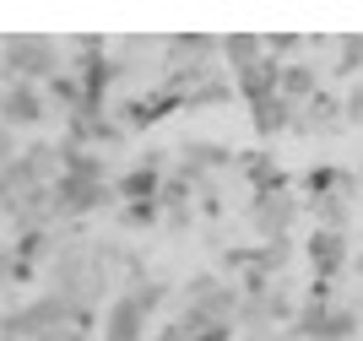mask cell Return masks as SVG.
<instances>
[{"label": "cell", "instance_id": "6da1fadb", "mask_svg": "<svg viewBox=\"0 0 363 341\" xmlns=\"http://www.w3.org/2000/svg\"><path fill=\"white\" fill-rule=\"evenodd\" d=\"M239 282L217 276V271H196L179 287V330L184 341H233L239 336Z\"/></svg>", "mask_w": 363, "mask_h": 341}, {"label": "cell", "instance_id": "7a4b0ae2", "mask_svg": "<svg viewBox=\"0 0 363 341\" xmlns=\"http://www.w3.org/2000/svg\"><path fill=\"white\" fill-rule=\"evenodd\" d=\"M104 206H114V174H108V163L98 152L65 147V168L55 179V217L60 223H82V217H92Z\"/></svg>", "mask_w": 363, "mask_h": 341}, {"label": "cell", "instance_id": "3957f363", "mask_svg": "<svg viewBox=\"0 0 363 341\" xmlns=\"http://www.w3.org/2000/svg\"><path fill=\"white\" fill-rule=\"evenodd\" d=\"M0 65H6L11 82H28V87H49V82L65 71L60 44H55V38H38V33L0 38Z\"/></svg>", "mask_w": 363, "mask_h": 341}, {"label": "cell", "instance_id": "277c9868", "mask_svg": "<svg viewBox=\"0 0 363 341\" xmlns=\"http://www.w3.org/2000/svg\"><path fill=\"white\" fill-rule=\"evenodd\" d=\"M303 260H309V276L325 287H336L352 266V238L347 233H331V228H315L303 238Z\"/></svg>", "mask_w": 363, "mask_h": 341}, {"label": "cell", "instance_id": "5b68a950", "mask_svg": "<svg viewBox=\"0 0 363 341\" xmlns=\"http://www.w3.org/2000/svg\"><path fill=\"white\" fill-rule=\"evenodd\" d=\"M55 114L44 87H28V82H6L0 87V125L6 130H38L44 119Z\"/></svg>", "mask_w": 363, "mask_h": 341}, {"label": "cell", "instance_id": "8992f818", "mask_svg": "<svg viewBox=\"0 0 363 341\" xmlns=\"http://www.w3.org/2000/svg\"><path fill=\"white\" fill-rule=\"evenodd\" d=\"M303 201H293L288 190H272V195H250V206H244V217H250V228L260 233V244H288V228L293 217H298Z\"/></svg>", "mask_w": 363, "mask_h": 341}, {"label": "cell", "instance_id": "52a82bcc", "mask_svg": "<svg viewBox=\"0 0 363 341\" xmlns=\"http://www.w3.org/2000/svg\"><path fill=\"white\" fill-rule=\"evenodd\" d=\"M98 341H152V314H147L136 298L120 287V293L104 303V320H98Z\"/></svg>", "mask_w": 363, "mask_h": 341}, {"label": "cell", "instance_id": "ba28073f", "mask_svg": "<svg viewBox=\"0 0 363 341\" xmlns=\"http://www.w3.org/2000/svg\"><path fill=\"white\" fill-rule=\"evenodd\" d=\"M347 125V114H342V92H325L320 87L309 104L298 108V119H293V130L298 135H331V130H342Z\"/></svg>", "mask_w": 363, "mask_h": 341}, {"label": "cell", "instance_id": "9c48e42d", "mask_svg": "<svg viewBox=\"0 0 363 341\" xmlns=\"http://www.w3.org/2000/svg\"><path fill=\"white\" fill-rule=\"evenodd\" d=\"M293 119H298V108H293L282 92H266V98H255V104H250V125H255L260 141L288 135V130H293Z\"/></svg>", "mask_w": 363, "mask_h": 341}, {"label": "cell", "instance_id": "30bf717a", "mask_svg": "<svg viewBox=\"0 0 363 341\" xmlns=\"http://www.w3.org/2000/svg\"><path fill=\"white\" fill-rule=\"evenodd\" d=\"M163 179L168 174H157V168H147V163L125 168V174H114V201H120V206H147V201L163 195Z\"/></svg>", "mask_w": 363, "mask_h": 341}, {"label": "cell", "instance_id": "8fae6325", "mask_svg": "<svg viewBox=\"0 0 363 341\" xmlns=\"http://www.w3.org/2000/svg\"><path fill=\"white\" fill-rule=\"evenodd\" d=\"M277 92H282L293 108H303L320 92V65H309V60H288V65L277 71Z\"/></svg>", "mask_w": 363, "mask_h": 341}, {"label": "cell", "instance_id": "7c38bea8", "mask_svg": "<svg viewBox=\"0 0 363 341\" xmlns=\"http://www.w3.org/2000/svg\"><path fill=\"white\" fill-rule=\"evenodd\" d=\"M315 49H325V55H331L325 76H352V82L363 76V33H347V38H320Z\"/></svg>", "mask_w": 363, "mask_h": 341}, {"label": "cell", "instance_id": "4fadbf2b", "mask_svg": "<svg viewBox=\"0 0 363 341\" xmlns=\"http://www.w3.org/2000/svg\"><path fill=\"white\" fill-rule=\"evenodd\" d=\"M266 60V38H255V33H233V38H223V71L239 76L250 71V65H260Z\"/></svg>", "mask_w": 363, "mask_h": 341}, {"label": "cell", "instance_id": "5bb4252c", "mask_svg": "<svg viewBox=\"0 0 363 341\" xmlns=\"http://www.w3.org/2000/svg\"><path fill=\"white\" fill-rule=\"evenodd\" d=\"M315 228H331V233H347L352 228V195H320V201H303Z\"/></svg>", "mask_w": 363, "mask_h": 341}, {"label": "cell", "instance_id": "9a60e30c", "mask_svg": "<svg viewBox=\"0 0 363 341\" xmlns=\"http://www.w3.org/2000/svg\"><path fill=\"white\" fill-rule=\"evenodd\" d=\"M157 217H163V206H157V201H147V206H120V223H125V228H152Z\"/></svg>", "mask_w": 363, "mask_h": 341}, {"label": "cell", "instance_id": "2e32d148", "mask_svg": "<svg viewBox=\"0 0 363 341\" xmlns=\"http://www.w3.org/2000/svg\"><path fill=\"white\" fill-rule=\"evenodd\" d=\"M342 114H347V125H358V130H363V76L342 92Z\"/></svg>", "mask_w": 363, "mask_h": 341}, {"label": "cell", "instance_id": "e0dca14e", "mask_svg": "<svg viewBox=\"0 0 363 341\" xmlns=\"http://www.w3.org/2000/svg\"><path fill=\"white\" fill-rule=\"evenodd\" d=\"M16 152H22V147H16V130H6V125H0V174L16 163Z\"/></svg>", "mask_w": 363, "mask_h": 341}, {"label": "cell", "instance_id": "ac0fdd59", "mask_svg": "<svg viewBox=\"0 0 363 341\" xmlns=\"http://www.w3.org/2000/svg\"><path fill=\"white\" fill-rule=\"evenodd\" d=\"M152 341H184V330H179V320H174V325H163V330H157V336H152Z\"/></svg>", "mask_w": 363, "mask_h": 341}]
</instances>
